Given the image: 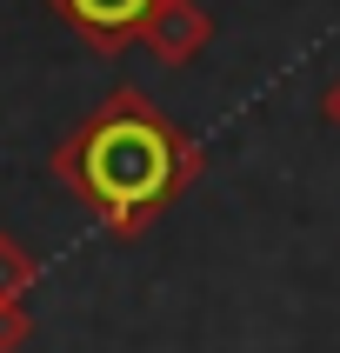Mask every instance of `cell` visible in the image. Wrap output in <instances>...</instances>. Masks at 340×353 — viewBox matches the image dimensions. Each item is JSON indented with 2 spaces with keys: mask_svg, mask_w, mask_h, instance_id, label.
Here are the masks:
<instances>
[{
  "mask_svg": "<svg viewBox=\"0 0 340 353\" xmlns=\"http://www.w3.org/2000/svg\"><path fill=\"white\" fill-rule=\"evenodd\" d=\"M200 174L207 147L140 87H114L54 147V180L114 240H140Z\"/></svg>",
  "mask_w": 340,
  "mask_h": 353,
  "instance_id": "6da1fadb",
  "label": "cell"
},
{
  "mask_svg": "<svg viewBox=\"0 0 340 353\" xmlns=\"http://www.w3.org/2000/svg\"><path fill=\"white\" fill-rule=\"evenodd\" d=\"M47 7H54L94 54H127V47L147 34V20H154L160 0H47Z\"/></svg>",
  "mask_w": 340,
  "mask_h": 353,
  "instance_id": "7a4b0ae2",
  "label": "cell"
},
{
  "mask_svg": "<svg viewBox=\"0 0 340 353\" xmlns=\"http://www.w3.org/2000/svg\"><path fill=\"white\" fill-rule=\"evenodd\" d=\"M140 40H147V54H154V60H167V67H187V60L207 54L214 20H207V7H200V0H160Z\"/></svg>",
  "mask_w": 340,
  "mask_h": 353,
  "instance_id": "3957f363",
  "label": "cell"
},
{
  "mask_svg": "<svg viewBox=\"0 0 340 353\" xmlns=\"http://www.w3.org/2000/svg\"><path fill=\"white\" fill-rule=\"evenodd\" d=\"M40 280V260L14 234H0V307H27V287Z\"/></svg>",
  "mask_w": 340,
  "mask_h": 353,
  "instance_id": "277c9868",
  "label": "cell"
},
{
  "mask_svg": "<svg viewBox=\"0 0 340 353\" xmlns=\"http://www.w3.org/2000/svg\"><path fill=\"white\" fill-rule=\"evenodd\" d=\"M34 340V320H27V307H0V353H20Z\"/></svg>",
  "mask_w": 340,
  "mask_h": 353,
  "instance_id": "5b68a950",
  "label": "cell"
},
{
  "mask_svg": "<svg viewBox=\"0 0 340 353\" xmlns=\"http://www.w3.org/2000/svg\"><path fill=\"white\" fill-rule=\"evenodd\" d=\"M320 114H327V127H334V134H340V74H334V87L320 94Z\"/></svg>",
  "mask_w": 340,
  "mask_h": 353,
  "instance_id": "8992f818",
  "label": "cell"
}]
</instances>
